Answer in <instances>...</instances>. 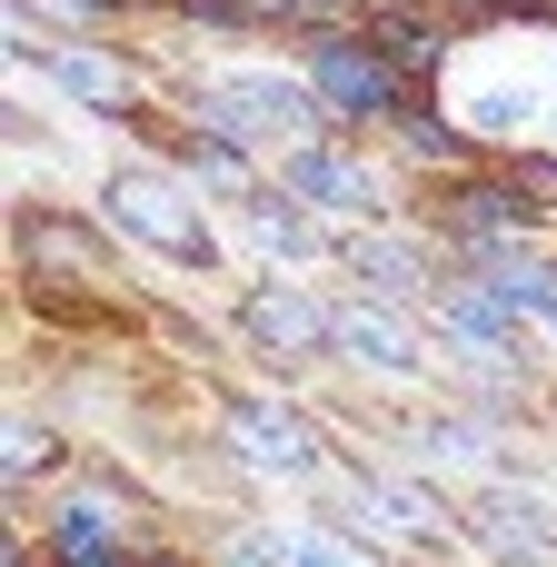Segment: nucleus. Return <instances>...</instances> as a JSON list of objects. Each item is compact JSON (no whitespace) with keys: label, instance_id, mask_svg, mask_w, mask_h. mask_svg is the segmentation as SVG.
I'll return each instance as SVG.
<instances>
[{"label":"nucleus","instance_id":"0eeeda50","mask_svg":"<svg viewBox=\"0 0 557 567\" xmlns=\"http://www.w3.org/2000/svg\"><path fill=\"white\" fill-rule=\"evenodd\" d=\"M289 199L359 209V219H369V209H379V179H369L359 159H339V150H319V140H309V150H289Z\"/></svg>","mask_w":557,"mask_h":567},{"label":"nucleus","instance_id":"39448f33","mask_svg":"<svg viewBox=\"0 0 557 567\" xmlns=\"http://www.w3.org/2000/svg\"><path fill=\"white\" fill-rule=\"evenodd\" d=\"M20 60H40L50 80H70L90 110H110V120H130L140 110V70L130 60H110V50H80V40H50V50H20Z\"/></svg>","mask_w":557,"mask_h":567},{"label":"nucleus","instance_id":"4468645a","mask_svg":"<svg viewBox=\"0 0 557 567\" xmlns=\"http://www.w3.org/2000/svg\"><path fill=\"white\" fill-rule=\"evenodd\" d=\"M399 130H409V150H419V159H448V169H458V159H468V140H458V130H448V120H439V110H429V100H419V110H409V120H399Z\"/></svg>","mask_w":557,"mask_h":567},{"label":"nucleus","instance_id":"7ed1b4c3","mask_svg":"<svg viewBox=\"0 0 557 567\" xmlns=\"http://www.w3.org/2000/svg\"><path fill=\"white\" fill-rule=\"evenodd\" d=\"M110 219H120L130 239L169 249V259H209V219H199L169 179H149V169H120V179H110Z\"/></svg>","mask_w":557,"mask_h":567},{"label":"nucleus","instance_id":"2eb2a0df","mask_svg":"<svg viewBox=\"0 0 557 567\" xmlns=\"http://www.w3.org/2000/svg\"><path fill=\"white\" fill-rule=\"evenodd\" d=\"M508 189L538 199V219H557V159L548 150H518V159H508Z\"/></svg>","mask_w":557,"mask_h":567},{"label":"nucleus","instance_id":"dca6fc26","mask_svg":"<svg viewBox=\"0 0 557 567\" xmlns=\"http://www.w3.org/2000/svg\"><path fill=\"white\" fill-rule=\"evenodd\" d=\"M189 169H199L209 189H249V159H239L229 140H189Z\"/></svg>","mask_w":557,"mask_h":567},{"label":"nucleus","instance_id":"aec40b11","mask_svg":"<svg viewBox=\"0 0 557 567\" xmlns=\"http://www.w3.org/2000/svg\"><path fill=\"white\" fill-rule=\"evenodd\" d=\"M60 567H130V558H60Z\"/></svg>","mask_w":557,"mask_h":567},{"label":"nucleus","instance_id":"9d476101","mask_svg":"<svg viewBox=\"0 0 557 567\" xmlns=\"http://www.w3.org/2000/svg\"><path fill=\"white\" fill-rule=\"evenodd\" d=\"M359 269H369L389 299H429V259H419L409 239H359Z\"/></svg>","mask_w":557,"mask_h":567},{"label":"nucleus","instance_id":"a211bd4d","mask_svg":"<svg viewBox=\"0 0 557 567\" xmlns=\"http://www.w3.org/2000/svg\"><path fill=\"white\" fill-rule=\"evenodd\" d=\"M40 449H50V439H40L30 419H20V429H10V478H30V468H40Z\"/></svg>","mask_w":557,"mask_h":567},{"label":"nucleus","instance_id":"f03ea898","mask_svg":"<svg viewBox=\"0 0 557 567\" xmlns=\"http://www.w3.org/2000/svg\"><path fill=\"white\" fill-rule=\"evenodd\" d=\"M319 90H299V80H209V100H199V130H219L229 150H269V140H289V150H309L319 140Z\"/></svg>","mask_w":557,"mask_h":567},{"label":"nucleus","instance_id":"f257e3e1","mask_svg":"<svg viewBox=\"0 0 557 567\" xmlns=\"http://www.w3.org/2000/svg\"><path fill=\"white\" fill-rule=\"evenodd\" d=\"M309 90H319V110H339V120H409L429 90H409L399 80V60L389 50H369V30H319L309 40Z\"/></svg>","mask_w":557,"mask_h":567},{"label":"nucleus","instance_id":"f3484780","mask_svg":"<svg viewBox=\"0 0 557 567\" xmlns=\"http://www.w3.org/2000/svg\"><path fill=\"white\" fill-rule=\"evenodd\" d=\"M458 20H557V0H458Z\"/></svg>","mask_w":557,"mask_h":567},{"label":"nucleus","instance_id":"9b49d317","mask_svg":"<svg viewBox=\"0 0 557 567\" xmlns=\"http://www.w3.org/2000/svg\"><path fill=\"white\" fill-rule=\"evenodd\" d=\"M50 558H130V538L110 528V508H90V498H80V508L50 528Z\"/></svg>","mask_w":557,"mask_h":567},{"label":"nucleus","instance_id":"6ab92c4d","mask_svg":"<svg viewBox=\"0 0 557 567\" xmlns=\"http://www.w3.org/2000/svg\"><path fill=\"white\" fill-rule=\"evenodd\" d=\"M130 567H189V558H169V548H140V558H130Z\"/></svg>","mask_w":557,"mask_h":567},{"label":"nucleus","instance_id":"1a4fd4ad","mask_svg":"<svg viewBox=\"0 0 557 567\" xmlns=\"http://www.w3.org/2000/svg\"><path fill=\"white\" fill-rule=\"evenodd\" d=\"M369 50H389L409 90H429V80H439V60H448V40H439L419 10H369Z\"/></svg>","mask_w":557,"mask_h":567},{"label":"nucleus","instance_id":"f8f14e48","mask_svg":"<svg viewBox=\"0 0 557 567\" xmlns=\"http://www.w3.org/2000/svg\"><path fill=\"white\" fill-rule=\"evenodd\" d=\"M478 528H488L498 548H557V518H548V508H528V498H488Z\"/></svg>","mask_w":557,"mask_h":567},{"label":"nucleus","instance_id":"6e6552de","mask_svg":"<svg viewBox=\"0 0 557 567\" xmlns=\"http://www.w3.org/2000/svg\"><path fill=\"white\" fill-rule=\"evenodd\" d=\"M239 319H249L269 349H289V359H299V349H329V309H319V299H299V289H249V309H239Z\"/></svg>","mask_w":557,"mask_h":567},{"label":"nucleus","instance_id":"20e7f679","mask_svg":"<svg viewBox=\"0 0 557 567\" xmlns=\"http://www.w3.org/2000/svg\"><path fill=\"white\" fill-rule=\"evenodd\" d=\"M229 449H239L249 468H279V478L319 468V439H309V419H289V409H269V399H229Z\"/></svg>","mask_w":557,"mask_h":567},{"label":"nucleus","instance_id":"423d86ee","mask_svg":"<svg viewBox=\"0 0 557 567\" xmlns=\"http://www.w3.org/2000/svg\"><path fill=\"white\" fill-rule=\"evenodd\" d=\"M329 349H349V359H369V369H389V379H419V329L399 319V309H329Z\"/></svg>","mask_w":557,"mask_h":567},{"label":"nucleus","instance_id":"ddd939ff","mask_svg":"<svg viewBox=\"0 0 557 567\" xmlns=\"http://www.w3.org/2000/svg\"><path fill=\"white\" fill-rule=\"evenodd\" d=\"M30 259H60V269L80 279V289H100V249H90V239H80L70 219H30Z\"/></svg>","mask_w":557,"mask_h":567}]
</instances>
